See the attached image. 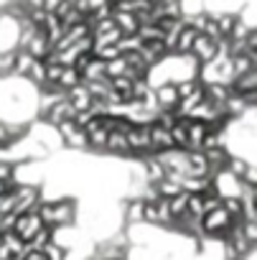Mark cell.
<instances>
[{"label": "cell", "mask_w": 257, "mask_h": 260, "mask_svg": "<svg viewBox=\"0 0 257 260\" xmlns=\"http://www.w3.org/2000/svg\"><path fill=\"white\" fill-rule=\"evenodd\" d=\"M44 227L49 230H59V227H74L77 222V199L71 197H61V199H44L41 207L36 209Z\"/></svg>", "instance_id": "cell-1"}, {"label": "cell", "mask_w": 257, "mask_h": 260, "mask_svg": "<svg viewBox=\"0 0 257 260\" xmlns=\"http://www.w3.org/2000/svg\"><path fill=\"white\" fill-rule=\"evenodd\" d=\"M232 217H229V212L219 204L216 209H211V212H206L204 217H201V230H204V235H209V237H224L227 232H229V227H232Z\"/></svg>", "instance_id": "cell-2"}, {"label": "cell", "mask_w": 257, "mask_h": 260, "mask_svg": "<svg viewBox=\"0 0 257 260\" xmlns=\"http://www.w3.org/2000/svg\"><path fill=\"white\" fill-rule=\"evenodd\" d=\"M127 146H130V156L135 153L138 158L153 153V146H151V125H133L130 133H127Z\"/></svg>", "instance_id": "cell-3"}, {"label": "cell", "mask_w": 257, "mask_h": 260, "mask_svg": "<svg viewBox=\"0 0 257 260\" xmlns=\"http://www.w3.org/2000/svg\"><path fill=\"white\" fill-rule=\"evenodd\" d=\"M44 202L41 186H16V214L36 212Z\"/></svg>", "instance_id": "cell-4"}, {"label": "cell", "mask_w": 257, "mask_h": 260, "mask_svg": "<svg viewBox=\"0 0 257 260\" xmlns=\"http://www.w3.org/2000/svg\"><path fill=\"white\" fill-rule=\"evenodd\" d=\"M56 130H59L61 143H64L66 148H74V151H87V133H84L82 127H77V125H74V120L61 122Z\"/></svg>", "instance_id": "cell-5"}, {"label": "cell", "mask_w": 257, "mask_h": 260, "mask_svg": "<svg viewBox=\"0 0 257 260\" xmlns=\"http://www.w3.org/2000/svg\"><path fill=\"white\" fill-rule=\"evenodd\" d=\"M44 227V222H41V217H39V212H23V214H18V219H16V227H13V232L28 245L33 237H36V232Z\"/></svg>", "instance_id": "cell-6"}, {"label": "cell", "mask_w": 257, "mask_h": 260, "mask_svg": "<svg viewBox=\"0 0 257 260\" xmlns=\"http://www.w3.org/2000/svg\"><path fill=\"white\" fill-rule=\"evenodd\" d=\"M153 92H156L158 110H168V112H176V110H178V105H181V97H178L176 82H163V84L153 87Z\"/></svg>", "instance_id": "cell-7"}, {"label": "cell", "mask_w": 257, "mask_h": 260, "mask_svg": "<svg viewBox=\"0 0 257 260\" xmlns=\"http://www.w3.org/2000/svg\"><path fill=\"white\" fill-rule=\"evenodd\" d=\"M26 242L16 232H0V260H16L23 257Z\"/></svg>", "instance_id": "cell-8"}, {"label": "cell", "mask_w": 257, "mask_h": 260, "mask_svg": "<svg viewBox=\"0 0 257 260\" xmlns=\"http://www.w3.org/2000/svg\"><path fill=\"white\" fill-rule=\"evenodd\" d=\"M191 56H194L199 64H209V61H214V59L219 56V44H216V41H211L209 36L199 34V36H196V41H194Z\"/></svg>", "instance_id": "cell-9"}, {"label": "cell", "mask_w": 257, "mask_h": 260, "mask_svg": "<svg viewBox=\"0 0 257 260\" xmlns=\"http://www.w3.org/2000/svg\"><path fill=\"white\" fill-rule=\"evenodd\" d=\"M74 115H77V110H74V107H71V102L64 97V100H59V102H56V105H54V107H51L41 120H44V122H49V125H54V127H59L61 122L74 120Z\"/></svg>", "instance_id": "cell-10"}, {"label": "cell", "mask_w": 257, "mask_h": 260, "mask_svg": "<svg viewBox=\"0 0 257 260\" xmlns=\"http://www.w3.org/2000/svg\"><path fill=\"white\" fill-rule=\"evenodd\" d=\"M206 156V164H209V176H216L219 171H227V164H229V151L227 146H219V148H211V151H204Z\"/></svg>", "instance_id": "cell-11"}, {"label": "cell", "mask_w": 257, "mask_h": 260, "mask_svg": "<svg viewBox=\"0 0 257 260\" xmlns=\"http://www.w3.org/2000/svg\"><path fill=\"white\" fill-rule=\"evenodd\" d=\"M104 153H112V156H117V158L130 156V146H127V133H120V130H109V138H107Z\"/></svg>", "instance_id": "cell-12"}, {"label": "cell", "mask_w": 257, "mask_h": 260, "mask_svg": "<svg viewBox=\"0 0 257 260\" xmlns=\"http://www.w3.org/2000/svg\"><path fill=\"white\" fill-rule=\"evenodd\" d=\"M112 21H115V26L120 28L122 36H135L138 28H140V21H138V16H133V13L112 11Z\"/></svg>", "instance_id": "cell-13"}, {"label": "cell", "mask_w": 257, "mask_h": 260, "mask_svg": "<svg viewBox=\"0 0 257 260\" xmlns=\"http://www.w3.org/2000/svg\"><path fill=\"white\" fill-rule=\"evenodd\" d=\"M206 125L199 120H189L186 117V136H189V151H201V143L206 138Z\"/></svg>", "instance_id": "cell-14"}, {"label": "cell", "mask_w": 257, "mask_h": 260, "mask_svg": "<svg viewBox=\"0 0 257 260\" xmlns=\"http://www.w3.org/2000/svg\"><path fill=\"white\" fill-rule=\"evenodd\" d=\"M151 146H153V153H161V151H168V148H176L173 146V138H171V130L161 127V125H151Z\"/></svg>", "instance_id": "cell-15"}, {"label": "cell", "mask_w": 257, "mask_h": 260, "mask_svg": "<svg viewBox=\"0 0 257 260\" xmlns=\"http://www.w3.org/2000/svg\"><path fill=\"white\" fill-rule=\"evenodd\" d=\"M196 36H199V31H194V28L186 23V26L178 31V39H176V49H173V54H178V56H186V54H191Z\"/></svg>", "instance_id": "cell-16"}, {"label": "cell", "mask_w": 257, "mask_h": 260, "mask_svg": "<svg viewBox=\"0 0 257 260\" xmlns=\"http://www.w3.org/2000/svg\"><path fill=\"white\" fill-rule=\"evenodd\" d=\"M107 138H109V130L104 125L94 127L87 133V151H94V153H104V146H107Z\"/></svg>", "instance_id": "cell-17"}, {"label": "cell", "mask_w": 257, "mask_h": 260, "mask_svg": "<svg viewBox=\"0 0 257 260\" xmlns=\"http://www.w3.org/2000/svg\"><path fill=\"white\" fill-rule=\"evenodd\" d=\"M66 100L71 102V107H74L77 112H84V110L92 107V94L87 92L84 84H79V87H74L71 92H66Z\"/></svg>", "instance_id": "cell-18"}, {"label": "cell", "mask_w": 257, "mask_h": 260, "mask_svg": "<svg viewBox=\"0 0 257 260\" xmlns=\"http://www.w3.org/2000/svg\"><path fill=\"white\" fill-rule=\"evenodd\" d=\"M107 79V69H104V61L92 56V61L84 67L82 72V82H104Z\"/></svg>", "instance_id": "cell-19"}, {"label": "cell", "mask_w": 257, "mask_h": 260, "mask_svg": "<svg viewBox=\"0 0 257 260\" xmlns=\"http://www.w3.org/2000/svg\"><path fill=\"white\" fill-rule=\"evenodd\" d=\"M122 219L127 222V227L130 224H143V199L140 197H135V199H130L125 204V217Z\"/></svg>", "instance_id": "cell-20"}, {"label": "cell", "mask_w": 257, "mask_h": 260, "mask_svg": "<svg viewBox=\"0 0 257 260\" xmlns=\"http://www.w3.org/2000/svg\"><path fill=\"white\" fill-rule=\"evenodd\" d=\"M189 174L191 176H209V164L204 151H189Z\"/></svg>", "instance_id": "cell-21"}, {"label": "cell", "mask_w": 257, "mask_h": 260, "mask_svg": "<svg viewBox=\"0 0 257 260\" xmlns=\"http://www.w3.org/2000/svg\"><path fill=\"white\" fill-rule=\"evenodd\" d=\"M33 61H36V59H33L26 49H16V72H13V77L26 79L28 72H31V67H33Z\"/></svg>", "instance_id": "cell-22"}, {"label": "cell", "mask_w": 257, "mask_h": 260, "mask_svg": "<svg viewBox=\"0 0 257 260\" xmlns=\"http://www.w3.org/2000/svg\"><path fill=\"white\" fill-rule=\"evenodd\" d=\"M64 92H71L74 87H79L82 84V74L74 69V67H64L61 69V77H59V82H56Z\"/></svg>", "instance_id": "cell-23"}, {"label": "cell", "mask_w": 257, "mask_h": 260, "mask_svg": "<svg viewBox=\"0 0 257 260\" xmlns=\"http://www.w3.org/2000/svg\"><path fill=\"white\" fill-rule=\"evenodd\" d=\"M168 207H171V217H173V219L189 214V191H181V194L171 197V199H168Z\"/></svg>", "instance_id": "cell-24"}, {"label": "cell", "mask_w": 257, "mask_h": 260, "mask_svg": "<svg viewBox=\"0 0 257 260\" xmlns=\"http://www.w3.org/2000/svg\"><path fill=\"white\" fill-rule=\"evenodd\" d=\"M16 72V49L0 51V77H13Z\"/></svg>", "instance_id": "cell-25"}, {"label": "cell", "mask_w": 257, "mask_h": 260, "mask_svg": "<svg viewBox=\"0 0 257 260\" xmlns=\"http://www.w3.org/2000/svg\"><path fill=\"white\" fill-rule=\"evenodd\" d=\"M104 69H107V79H115V77H127V64H125V56H117L112 61H104Z\"/></svg>", "instance_id": "cell-26"}, {"label": "cell", "mask_w": 257, "mask_h": 260, "mask_svg": "<svg viewBox=\"0 0 257 260\" xmlns=\"http://www.w3.org/2000/svg\"><path fill=\"white\" fill-rule=\"evenodd\" d=\"M51 232L54 230H49V227H41L39 232H36V237L26 245V250H44L49 242H51Z\"/></svg>", "instance_id": "cell-27"}, {"label": "cell", "mask_w": 257, "mask_h": 260, "mask_svg": "<svg viewBox=\"0 0 257 260\" xmlns=\"http://www.w3.org/2000/svg\"><path fill=\"white\" fill-rule=\"evenodd\" d=\"M247 169H249V164H247L244 158H239V156H229V164H227V171H229L232 176H237V179H244V174H247Z\"/></svg>", "instance_id": "cell-28"}, {"label": "cell", "mask_w": 257, "mask_h": 260, "mask_svg": "<svg viewBox=\"0 0 257 260\" xmlns=\"http://www.w3.org/2000/svg\"><path fill=\"white\" fill-rule=\"evenodd\" d=\"M214 18H216V26H219L222 36L229 39V34H232V28H234V23H237V16H234V13H222V16H214Z\"/></svg>", "instance_id": "cell-29"}, {"label": "cell", "mask_w": 257, "mask_h": 260, "mask_svg": "<svg viewBox=\"0 0 257 260\" xmlns=\"http://www.w3.org/2000/svg\"><path fill=\"white\" fill-rule=\"evenodd\" d=\"M41 252L46 255V260H66V255H69L64 247H59V245H54V242H49Z\"/></svg>", "instance_id": "cell-30"}, {"label": "cell", "mask_w": 257, "mask_h": 260, "mask_svg": "<svg viewBox=\"0 0 257 260\" xmlns=\"http://www.w3.org/2000/svg\"><path fill=\"white\" fill-rule=\"evenodd\" d=\"M13 174H16V164H11V161H0V181L16 184V181H13Z\"/></svg>", "instance_id": "cell-31"}, {"label": "cell", "mask_w": 257, "mask_h": 260, "mask_svg": "<svg viewBox=\"0 0 257 260\" xmlns=\"http://www.w3.org/2000/svg\"><path fill=\"white\" fill-rule=\"evenodd\" d=\"M247 186H252V189H257V169H247V174H244V179H242Z\"/></svg>", "instance_id": "cell-32"}, {"label": "cell", "mask_w": 257, "mask_h": 260, "mask_svg": "<svg viewBox=\"0 0 257 260\" xmlns=\"http://www.w3.org/2000/svg\"><path fill=\"white\" fill-rule=\"evenodd\" d=\"M23 260H46V255L41 250H26L23 252Z\"/></svg>", "instance_id": "cell-33"}, {"label": "cell", "mask_w": 257, "mask_h": 260, "mask_svg": "<svg viewBox=\"0 0 257 260\" xmlns=\"http://www.w3.org/2000/svg\"><path fill=\"white\" fill-rule=\"evenodd\" d=\"M247 49H249V51H257V28L249 31V36H247Z\"/></svg>", "instance_id": "cell-34"}, {"label": "cell", "mask_w": 257, "mask_h": 260, "mask_svg": "<svg viewBox=\"0 0 257 260\" xmlns=\"http://www.w3.org/2000/svg\"><path fill=\"white\" fill-rule=\"evenodd\" d=\"M0 21H3V8H0Z\"/></svg>", "instance_id": "cell-35"}, {"label": "cell", "mask_w": 257, "mask_h": 260, "mask_svg": "<svg viewBox=\"0 0 257 260\" xmlns=\"http://www.w3.org/2000/svg\"><path fill=\"white\" fill-rule=\"evenodd\" d=\"M254 110H257V102H254Z\"/></svg>", "instance_id": "cell-36"}]
</instances>
